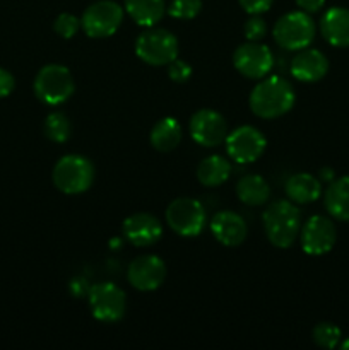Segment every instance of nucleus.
<instances>
[{"mask_svg":"<svg viewBox=\"0 0 349 350\" xmlns=\"http://www.w3.org/2000/svg\"><path fill=\"white\" fill-rule=\"evenodd\" d=\"M294 105V89L289 81L279 75L262 79L250 94L253 115L263 120H274L286 115Z\"/></svg>","mask_w":349,"mask_h":350,"instance_id":"1","label":"nucleus"},{"mask_svg":"<svg viewBox=\"0 0 349 350\" xmlns=\"http://www.w3.org/2000/svg\"><path fill=\"white\" fill-rule=\"evenodd\" d=\"M267 239L277 248L294 245L301 231V212L291 200H276L262 215Z\"/></svg>","mask_w":349,"mask_h":350,"instance_id":"2","label":"nucleus"},{"mask_svg":"<svg viewBox=\"0 0 349 350\" xmlns=\"http://www.w3.org/2000/svg\"><path fill=\"white\" fill-rule=\"evenodd\" d=\"M53 185L67 195H77L89 190L94 180V166L91 161L79 154H68L57 161L51 173Z\"/></svg>","mask_w":349,"mask_h":350,"instance_id":"3","label":"nucleus"},{"mask_svg":"<svg viewBox=\"0 0 349 350\" xmlns=\"http://www.w3.org/2000/svg\"><path fill=\"white\" fill-rule=\"evenodd\" d=\"M74 89L75 82L72 72L64 65H44L34 77V94L44 105H62L74 94Z\"/></svg>","mask_w":349,"mask_h":350,"instance_id":"4","label":"nucleus"},{"mask_svg":"<svg viewBox=\"0 0 349 350\" xmlns=\"http://www.w3.org/2000/svg\"><path fill=\"white\" fill-rule=\"evenodd\" d=\"M274 41L284 50L298 51L310 46L315 38V23L305 10L287 12L277 19L272 29Z\"/></svg>","mask_w":349,"mask_h":350,"instance_id":"5","label":"nucleus"},{"mask_svg":"<svg viewBox=\"0 0 349 350\" xmlns=\"http://www.w3.org/2000/svg\"><path fill=\"white\" fill-rule=\"evenodd\" d=\"M135 53L140 60L154 67L168 65L178 57V40L168 29L149 27L137 38Z\"/></svg>","mask_w":349,"mask_h":350,"instance_id":"6","label":"nucleus"},{"mask_svg":"<svg viewBox=\"0 0 349 350\" xmlns=\"http://www.w3.org/2000/svg\"><path fill=\"white\" fill-rule=\"evenodd\" d=\"M123 21V7L115 0H98L84 10L81 27L89 38H109L118 31Z\"/></svg>","mask_w":349,"mask_h":350,"instance_id":"7","label":"nucleus"},{"mask_svg":"<svg viewBox=\"0 0 349 350\" xmlns=\"http://www.w3.org/2000/svg\"><path fill=\"white\" fill-rule=\"evenodd\" d=\"M205 208L195 198H174L166 208V222L177 234L183 238L198 236L205 228Z\"/></svg>","mask_w":349,"mask_h":350,"instance_id":"8","label":"nucleus"},{"mask_svg":"<svg viewBox=\"0 0 349 350\" xmlns=\"http://www.w3.org/2000/svg\"><path fill=\"white\" fill-rule=\"evenodd\" d=\"M88 301L92 317L105 323L122 320L127 311L125 293L113 282H99L89 287Z\"/></svg>","mask_w":349,"mask_h":350,"instance_id":"9","label":"nucleus"},{"mask_svg":"<svg viewBox=\"0 0 349 350\" xmlns=\"http://www.w3.org/2000/svg\"><path fill=\"white\" fill-rule=\"evenodd\" d=\"M226 150L229 157L240 164L255 163L266 152L267 140L259 129L252 125H243L226 135Z\"/></svg>","mask_w":349,"mask_h":350,"instance_id":"10","label":"nucleus"},{"mask_svg":"<svg viewBox=\"0 0 349 350\" xmlns=\"http://www.w3.org/2000/svg\"><path fill=\"white\" fill-rule=\"evenodd\" d=\"M233 65L243 77L263 79L274 67V55L267 44L248 41L235 50Z\"/></svg>","mask_w":349,"mask_h":350,"instance_id":"11","label":"nucleus"},{"mask_svg":"<svg viewBox=\"0 0 349 350\" xmlns=\"http://www.w3.org/2000/svg\"><path fill=\"white\" fill-rule=\"evenodd\" d=\"M300 241L307 255L322 256L334 248L337 241V229L325 215H313L301 228Z\"/></svg>","mask_w":349,"mask_h":350,"instance_id":"12","label":"nucleus"},{"mask_svg":"<svg viewBox=\"0 0 349 350\" xmlns=\"http://www.w3.org/2000/svg\"><path fill=\"white\" fill-rule=\"evenodd\" d=\"M190 135L202 147L219 146L228 135L224 116L214 109H201L190 120Z\"/></svg>","mask_w":349,"mask_h":350,"instance_id":"13","label":"nucleus"},{"mask_svg":"<svg viewBox=\"0 0 349 350\" xmlns=\"http://www.w3.org/2000/svg\"><path fill=\"white\" fill-rule=\"evenodd\" d=\"M130 286L135 287L137 291L149 293L161 287L166 277V263L156 255H142L137 256L133 262H130L129 272Z\"/></svg>","mask_w":349,"mask_h":350,"instance_id":"14","label":"nucleus"},{"mask_svg":"<svg viewBox=\"0 0 349 350\" xmlns=\"http://www.w3.org/2000/svg\"><path fill=\"white\" fill-rule=\"evenodd\" d=\"M122 231L127 241L132 243L133 246H139V248L154 245L163 236L159 219L154 217L153 214H146V212L129 215L123 221Z\"/></svg>","mask_w":349,"mask_h":350,"instance_id":"15","label":"nucleus"},{"mask_svg":"<svg viewBox=\"0 0 349 350\" xmlns=\"http://www.w3.org/2000/svg\"><path fill=\"white\" fill-rule=\"evenodd\" d=\"M211 231L214 238L224 246H240L246 239V222L240 214L221 211L212 217Z\"/></svg>","mask_w":349,"mask_h":350,"instance_id":"16","label":"nucleus"},{"mask_svg":"<svg viewBox=\"0 0 349 350\" xmlns=\"http://www.w3.org/2000/svg\"><path fill=\"white\" fill-rule=\"evenodd\" d=\"M328 72V60L320 50L303 48L291 60V74L300 82H318Z\"/></svg>","mask_w":349,"mask_h":350,"instance_id":"17","label":"nucleus"},{"mask_svg":"<svg viewBox=\"0 0 349 350\" xmlns=\"http://www.w3.org/2000/svg\"><path fill=\"white\" fill-rule=\"evenodd\" d=\"M322 36L332 46H349V9L346 7H331L322 16L320 21Z\"/></svg>","mask_w":349,"mask_h":350,"instance_id":"18","label":"nucleus"},{"mask_svg":"<svg viewBox=\"0 0 349 350\" xmlns=\"http://www.w3.org/2000/svg\"><path fill=\"white\" fill-rule=\"evenodd\" d=\"M286 195L291 202L298 205L311 204L322 195V185L313 174L296 173L286 181Z\"/></svg>","mask_w":349,"mask_h":350,"instance_id":"19","label":"nucleus"},{"mask_svg":"<svg viewBox=\"0 0 349 350\" xmlns=\"http://www.w3.org/2000/svg\"><path fill=\"white\" fill-rule=\"evenodd\" d=\"M325 208L334 219L349 222V176L331 181L325 191Z\"/></svg>","mask_w":349,"mask_h":350,"instance_id":"20","label":"nucleus"},{"mask_svg":"<svg viewBox=\"0 0 349 350\" xmlns=\"http://www.w3.org/2000/svg\"><path fill=\"white\" fill-rule=\"evenodd\" d=\"M151 146L159 152H171L181 140V125L173 116L161 118L151 130Z\"/></svg>","mask_w":349,"mask_h":350,"instance_id":"21","label":"nucleus"},{"mask_svg":"<svg viewBox=\"0 0 349 350\" xmlns=\"http://www.w3.org/2000/svg\"><path fill=\"white\" fill-rule=\"evenodd\" d=\"M236 195L245 205L259 207L270 198V187L259 174H245L236 185Z\"/></svg>","mask_w":349,"mask_h":350,"instance_id":"22","label":"nucleus"},{"mask_svg":"<svg viewBox=\"0 0 349 350\" xmlns=\"http://www.w3.org/2000/svg\"><path fill=\"white\" fill-rule=\"evenodd\" d=\"M123 7L139 26L146 27L159 23L166 10L164 0H123Z\"/></svg>","mask_w":349,"mask_h":350,"instance_id":"23","label":"nucleus"},{"mask_svg":"<svg viewBox=\"0 0 349 350\" xmlns=\"http://www.w3.org/2000/svg\"><path fill=\"white\" fill-rule=\"evenodd\" d=\"M231 174V164L222 156H209L198 164L197 167V180L204 187L214 188L219 185L226 183Z\"/></svg>","mask_w":349,"mask_h":350,"instance_id":"24","label":"nucleus"},{"mask_svg":"<svg viewBox=\"0 0 349 350\" xmlns=\"http://www.w3.org/2000/svg\"><path fill=\"white\" fill-rule=\"evenodd\" d=\"M70 133L72 125L64 113L55 111L47 116V120H44V135H47L51 142H67Z\"/></svg>","mask_w":349,"mask_h":350,"instance_id":"25","label":"nucleus"},{"mask_svg":"<svg viewBox=\"0 0 349 350\" xmlns=\"http://www.w3.org/2000/svg\"><path fill=\"white\" fill-rule=\"evenodd\" d=\"M313 342L322 349H335L341 344V330L331 321H322L311 332Z\"/></svg>","mask_w":349,"mask_h":350,"instance_id":"26","label":"nucleus"},{"mask_svg":"<svg viewBox=\"0 0 349 350\" xmlns=\"http://www.w3.org/2000/svg\"><path fill=\"white\" fill-rule=\"evenodd\" d=\"M202 10V0H171L168 14L174 19H194Z\"/></svg>","mask_w":349,"mask_h":350,"instance_id":"27","label":"nucleus"},{"mask_svg":"<svg viewBox=\"0 0 349 350\" xmlns=\"http://www.w3.org/2000/svg\"><path fill=\"white\" fill-rule=\"evenodd\" d=\"M79 27H81V21H79L74 14H68V12H62L53 23L55 33H57L60 38H64V40H70V38H74L75 33L79 31Z\"/></svg>","mask_w":349,"mask_h":350,"instance_id":"28","label":"nucleus"},{"mask_svg":"<svg viewBox=\"0 0 349 350\" xmlns=\"http://www.w3.org/2000/svg\"><path fill=\"white\" fill-rule=\"evenodd\" d=\"M243 33H245V38L248 41H262L267 34L266 21L260 17V14H253L245 23Z\"/></svg>","mask_w":349,"mask_h":350,"instance_id":"29","label":"nucleus"},{"mask_svg":"<svg viewBox=\"0 0 349 350\" xmlns=\"http://www.w3.org/2000/svg\"><path fill=\"white\" fill-rule=\"evenodd\" d=\"M168 75L173 82H187L192 77V67L187 62L174 58L171 64H168Z\"/></svg>","mask_w":349,"mask_h":350,"instance_id":"30","label":"nucleus"},{"mask_svg":"<svg viewBox=\"0 0 349 350\" xmlns=\"http://www.w3.org/2000/svg\"><path fill=\"white\" fill-rule=\"evenodd\" d=\"M238 2L245 12L253 16V14L267 12L270 9V5H272L274 0H238Z\"/></svg>","mask_w":349,"mask_h":350,"instance_id":"31","label":"nucleus"},{"mask_svg":"<svg viewBox=\"0 0 349 350\" xmlns=\"http://www.w3.org/2000/svg\"><path fill=\"white\" fill-rule=\"evenodd\" d=\"M16 88V81H14V75L9 70L0 67V99L7 98L10 92Z\"/></svg>","mask_w":349,"mask_h":350,"instance_id":"32","label":"nucleus"},{"mask_svg":"<svg viewBox=\"0 0 349 350\" xmlns=\"http://www.w3.org/2000/svg\"><path fill=\"white\" fill-rule=\"evenodd\" d=\"M294 2H296V5L301 10H305L308 14L318 12L325 5V0H294Z\"/></svg>","mask_w":349,"mask_h":350,"instance_id":"33","label":"nucleus"},{"mask_svg":"<svg viewBox=\"0 0 349 350\" xmlns=\"http://www.w3.org/2000/svg\"><path fill=\"white\" fill-rule=\"evenodd\" d=\"M320 176L324 178V180L332 181V180H334V171L328 170V167H327V170H322V171H320Z\"/></svg>","mask_w":349,"mask_h":350,"instance_id":"34","label":"nucleus"},{"mask_svg":"<svg viewBox=\"0 0 349 350\" xmlns=\"http://www.w3.org/2000/svg\"><path fill=\"white\" fill-rule=\"evenodd\" d=\"M339 345H341L342 350H349V338H348V340L342 342V344H339Z\"/></svg>","mask_w":349,"mask_h":350,"instance_id":"35","label":"nucleus"}]
</instances>
